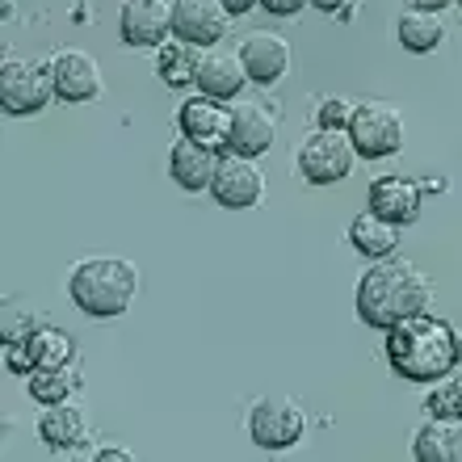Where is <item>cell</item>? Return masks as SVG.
I'll return each mask as SVG.
<instances>
[{
	"mask_svg": "<svg viewBox=\"0 0 462 462\" xmlns=\"http://www.w3.org/2000/svg\"><path fill=\"white\" fill-rule=\"evenodd\" d=\"M353 118V101L345 97H328V101H319V110H316V122L324 126V131H345Z\"/></svg>",
	"mask_w": 462,
	"mask_h": 462,
	"instance_id": "27",
	"label": "cell"
},
{
	"mask_svg": "<svg viewBox=\"0 0 462 462\" xmlns=\"http://www.w3.org/2000/svg\"><path fill=\"white\" fill-rule=\"evenodd\" d=\"M345 134L362 160H387L403 147V114L391 101H357Z\"/></svg>",
	"mask_w": 462,
	"mask_h": 462,
	"instance_id": "4",
	"label": "cell"
},
{
	"mask_svg": "<svg viewBox=\"0 0 462 462\" xmlns=\"http://www.w3.org/2000/svg\"><path fill=\"white\" fill-rule=\"evenodd\" d=\"M458 5H462V0H458Z\"/></svg>",
	"mask_w": 462,
	"mask_h": 462,
	"instance_id": "33",
	"label": "cell"
},
{
	"mask_svg": "<svg viewBox=\"0 0 462 462\" xmlns=\"http://www.w3.org/2000/svg\"><path fill=\"white\" fill-rule=\"evenodd\" d=\"M395 38H400L403 51H412V55H429V51H438L446 42V25H441L438 13L429 9H408L395 17Z\"/></svg>",
	"mask_w": 462,
	"mask_h": 462,
	"instance_id": "22",
	"label": "cell"
},
{
	"mask_svg": "<svg viewBox=\"0 0 462 462\" xmlns=\"http://www.w3.org/2000/svg\"><path fill=\"white\" fill-rule=\"evenodd\" d=\"M134 291H139V269L131 261H122V256H88L68 278L72 303L85 316H97V319L122 316L131 307Z\"/></svg>",
	"mask_w": 462,
	"mask_h": 462,
	"instance_id": "3",
	"label": "cell"
},
{
	"mask_svg": "<svg viewBox=\"0 0 462 462\" xmlns=\"http://www.w3.org/2000/svg\"><path fill=\"white\" fill-rule=\"evenodd\" d=\"M278 139V122L273 114L261 110V106H236L231 110V131H227V147L223 152H236V156L261 160Z\"/></svg>",
	"mask_w": 462,
	"mask_h": 462,
	"instance_id": "13",
	"label": "cell"
},
{
	"mask_svg": "<svg viewBox=\"0 0 462 462\" xmlns=\"http://www.w3.org/2000/svg\"><path fill=\"white\" fill-rule=\"evenodd\" d=\"M76 357V345L63 328L38 324L25 341H5V365L13 374H30L38 365H68Z\"/></svg>",
	"mask_w": 462,
	"mask_h": 462,
	"instance_id": "10",
	"label": "cell"
},
{
	"mask_svg": "<svg viewBox=\"0 0 462 462\" xmlns=\"http://www.w3.org/2000/svg\"><path fill=\"white\" fill-rule=\"evenodd\" d=\"M412 9H429V13H441L446 5H458V0H408Z\"/></svg>",
	"mask_w": 462,
	"mask_h": 462,
	"instance_id": "32",
	"label": "cell"
},
{
	"mask_svg": "<svg viewBox=\"0 0 462 462\" xmlns=\"http://www.w3.org/2000/svg\"><path fill=\"white\" fill-rule=\"evenodd\" d=\"M210 194H215V202L223 210H248L265 198V172L256 169V160L223 152L215 181H210Z\"/></svg>",
	"mask_w": 462,
	"mask_h": 462,
	"instance_id": "8",
	"label": "cell"
},
{
	"mask_svg": "<svg viewBox=\"0 0 462 462\" xmlns=\"http://www.w3.org/2000/svg\"><path fill=\"white\" fill-rule=\"evenodd\" d=\"M256 5H261V0H223V9H227L231 17H244V13L256 9Z\"/></svg>",
	"mask_w": 462,
	"mask_h": 462,
	"instance_id": "30",
	"label": "cell"
},
{
	"mask_svg": "<svg viewBox=\"0 0 462 462\" xmlns=\"http://www.w3.org/2000/svg\"><path fill=\"white\" fill-rule=\"evenodd\" d=\"M34 328H38V316L30 307H22V303L5 307V341H25Z\"/></svg>",
	"mask_w": 462,
	"mask_h": 462,
	"instance_id": "26",
	"label": "cell"
},
{
	"mask_svg": "<svg viewBox=\"0 0 462 462\" xmlns=\"http://www.w3.org/2000/svg\"><path fill=\"white\" fill-rule=\"evenodd\" d=\"M55 101V85H51L47 63H30L9 55L5 68H0V106L13 118H25V114L47 110Z\"/></svg>",
	"mask_w": 462,
	"mask_h": 462,
	"instance_id": "5",
	"label": "cell"
},
{
	"mask_svg": "<svg viewBox=\"0 0 462 462\" xmlns=\"http://www.w3.org/2000/svg\"><path fill=\"white\" fill-rule=\"evenodd\" d=\"M93 458H97V462H131L134 454L122 450V446H101V450H93Z\"/></svg>",
	"mask_w": 462,
	"mask_h": 462,
	"instance_id": "29",
	"label": "cell"
},
{
	"mask_svg": "<svg viewBox=\"0 0 462 462\" xmlns=\"http://www.w3.org/2000/svg\"><path fill=\"white\" fill-rule=\"evenodd\" d=\"M311 0H261V9H269L273 17H294V13H303Z\"/></svg>",
	"mask_w": 462,
	"mask_h": 462,
	"instance_id": "28",
	"label": "cell"
},
{
	"mask_svg": "<svg viewBox=\"0 0 462 462\" xmlns=\"http://www.w3.org/2000/svg\"><path fill=\"white\" fill-rule=\"evenodd\" d=\"M433 303V286L412 261H378L374 269H365L357 282V316L370 328L387 332L391 324H400L408 316H420Z\"/></svg>",
	"mask_w": 462,
	"mask_h": 462,
	"instance_id": "2",
	"label": "cell"
},
{
	"mask_svg": "<svg viewBox=\"0 0 462 462\" xmlns=\"http://www.w3.org/2000/svg\"><path fill=\"white\" fill-rule=\"evenodd\" d=\"M198 68H202V47L194 42H181V38H169L160 47V60H156V72L164 85L172 88H185L198 80Z\"/></svg>",
	"mask_w": 462,
	"mask_h": 462,
	"instance_id": "23",
	"label": "cell"
},
{
	"mask_svg": "<svg viewBox=\"0 0 462 462\" xmlns=\"http://www.w3.org/2000/svg\"><path fill=\"white\" fill-rule=\"evenodd\" d=\"M118 34L126 47H164L172 38L169 0H122Z\"/></svg>",
	"mask_w": 462,
	"mask_h": 462,
	"instance_id": "11",
	"label": "cell"
},
{
	"mask_svg": "<svg viewBox=\"0 0 462 462\" xmlns=\"http://www.w3.org/2000/svg\"><path fill=\"white\" fill-rule=\"evenodd\" d=\"M80 387V374L72 370V362L68 365H38V370H30V378H25V391H30V400L34 403H68V395Z\"/></svg>",
	"mask_w": 462,
	"mask_h": 462,
	"instance_id": "24",
	"label": "cell"
},
{
	"mask_svg": "<svg viewBox=\"0 0 462 462\" xmlns=\"http://www.w3.org/2000/svg\"><path fill=\"white\" fill-rule=\"evenodd\" d=\"M349 244L370 261H383L400 248V227L391 219H383L378 210H362L357 219L349 223Z\"/></svg>",
	"mask_w": 462,
	"mask_h": 462,
	"instance_id": "21",
	"label": "cell"
},
{
	"mask_svg": "<svg viewBox=\"0 0 462 462\" xmlns=\"http://www.w3.org/2000/svg\"><path fill=\"white\" fill-rule=\"evenodd\" d=\"M420 207H425L420 181H408V177H378V181H370V210H378L395 227H408V223L420 219Z\"/></svg>",
	"mask_w": 462,
	"mask_h": 462,
	"instance_id": "14",
	"label": "cell"
},
{
	"mask_svg": "<svg viewBox=\"0 0 462 462\" xmlns=\"http://www.w3.org/2000/svg\"><path fill=\"white\" fill-rule=\"evenodd\" d=\"M353 143L345 131H324L307 134V143L299 147V172H303L311 185H337L353 172Z\"/></svg>",
	"mask_w": 462,
	"mask_h": 462,
	"instance_id": "7",
	"label": "cell"
},
{
	"mask_svg": "<svg viewBox=\"0 0 462 462\" xmlns=\"http://www.w3.org/2000/svg\"><path fill=\"white\" fill-rule=\"evenodd\" d=\"M177 126L181 134L198 139V143H210V147H227V131H231V110L223 106L219 97H198L181 101V114H177Z\"/></svg>",
	"mask_w": 462,
	"mask_h": 462,
	"instance_id": "17",
	"label": "cell"
},
{
	"mask_svg": "<svg viewBox=\"0 0 462 462\" xmlns=\"http://www.w3.org/2000/svg\"><path fill=\"white\" fill-rule=\"evenodd\" d=\"M307 433V412L291 395H261L248 412V438L261 450H286Z\"/></svg>",
	"mask_w": 462,
	"mask_h": 462,
	"instance_id": "6",
	"label": "cell"
},
{
	"mask_svg": "<svg viewBox=\"0 0 462 462\" xmlns=\"http://www.w3.org/2000/svg\"><path fill=\"white\" fill-rule=\"evenodd\" d=\"M387 362L408 383H438L462 365V332L433 311L408 316L387 328Z\"/></svg>",
	"mask_w": 462,
	"mask_h": 462,
	"instance_id": "1",
	"label": "cell"
},
{
	"mask_svg": "<svg viewBox=\"0 0 462 462\" xmlns=\"http://www.w3.org/2000/svg\"><path fill=\"white\" fill-rule=\"evenodd\" d=\"M47 72H51V85H55V97L60 101H97L101 97V68L88 51H76V47H63L55 51L47 60Z\"/></svg>",
	"mask_w": 462,
	"mask_h": 462,
	"instance_id": "9",
	"label": "cell"
},
{
	"mask_svg": "<svg viewBox=\"0 0 462 462\" xmlns=\"http://www.w3.org/2000/svg\"><path fill=\"white\" fill-rule=\"evenodd\" d=\"M231 13L223 0H172V38L194 42V47H215L227 34Z\"/></svg>",
	"mask_w": 462,
	"mask_h": 462,
	"instance_id": "12",
	"label": "cell"
},
{
	"mask_svg": "<svg viewBox=\"0 0 462 462\" xmlns=\"http://www.w3.org/2000/svg\"><path fill=\"white\" fill-rule=\"evenodd\" d=\"M248 85V72H244V60L240 51H215V55H202V68H198V93L207 97H219L231 101L240 97V88Z\"/></svg>",
	"mask_w": 462,
	"mask_h": 462,
	"instance_id": "18",
	"label": "cell"
},
{
	"mask_svg": "<svg viewBox=\"0 0 462 462\" xmlns=\"http://www.w3.org/2000/svg\"><path fill=\"white\" fill-rule=\"evenodd\" d=\"M240 60H244V72H248L253 85H278L282 76L291 72L294 55H291V42H286L282 34L261 30V34H253L240 47Z\"/></svg>",
	"mask_w": 462,
	"mask_h": 462,
	"instance_id": "15",
	"label": "cell"
},
{
	"mask_svg": "<svg viewBox=\"0 0 462 462\" xmlns=\"http://www.w3.org/2000/svg\"><path fill=\"white\" fill-rule=\"evenodd\" d=\"M38 438L47 441V450H76L88 438L85 412L72 408V403H47L42 416H38Z\"/></svg>",
	"mask_w": 462,
	"mask_h": 462,
	"instance_id": "20",
	"label": "cell"
},
{
	"mask_svg": "<svg viewBox=\"0 0 462 462\" xmlns=\"http://www.w3.org/2000/svg\"><path fill=\"white\" fill-rule=\"evenodd\" d=\"M416 462H458L462 458V420L429 416L412 438Z\"/></svg>",
	"mask_w": 462,
	"mask_h": 462,
	"instance_id": "19",
	"label": "cell"
},
{
	"mask_svg": "<svg viewBox=\"0 0 462 462\" xmlns=\"http://www.w3.org/2000/svg\"><path fill=\"white\" fill-rule=\"evenodd\" d=\"M429 416H446V420H462V374L438 378V383H429V400H425Z\"/></svg>",
	"mask_w": 462,
	"mask_h": 462,
	"instance_id": "25",
	"label": "cell"
},
{
	"mask_svg": "<svg viewBox=\"0 0 462 462\" xmlns=\"http://www.w3.org/2000/svg\"><path fill=\"white\" fill-rule=\"evenodd\" d=\"M169 169H172V181L198 194V189H210L215 181V169H219V147L210 143H198L189 134H181L169 152Z\"/></svg>",
	"mask_w": 462,
	"mask_h": 462,
	"instance_id": "16",
	"label": "cell"
},
{
	"mask_svg": "<svg viewBox=\"0 0 462 462\" xmlns=\"http://www.w3.org/2000/svg\"><path fill=\"white\" fill-rule=\"evenodd\" d=\"M319 13H349V0H311Z\"/></svg>",
	"mask_w": 462,
	"mask_h": 462,
	"instance_id": "31",
	"label": "cell"
}]
</instances>
